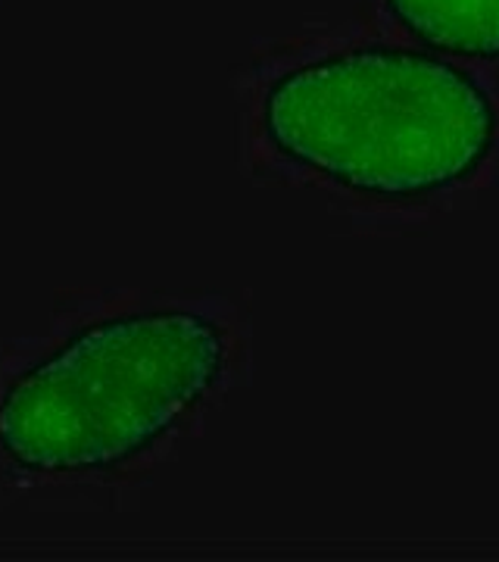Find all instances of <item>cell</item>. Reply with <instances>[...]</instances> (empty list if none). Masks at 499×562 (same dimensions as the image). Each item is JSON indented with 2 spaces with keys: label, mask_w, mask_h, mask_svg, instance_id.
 Returning <instances> with one entry per match:
<instances>
[{
  "label": "cell",
  "mask_w": 499,
  "mask_h": 562,
  "mask_svg": "<svg viewBox=\"0 0 499 562\" xmlns=\"http://www.w3.org/2000/svg\"><path fill=\"white\" fill-rule=\"evenodd\" d=\"M284 160L372 201H424L490 160L499 116L456 63L402 47H353L284 72L262 101Z\"/></svg>",
  "instance_id": "obj_1"
},
{
  "label": "cell",
  "mask_w": 499,
  "mask_h": 562,
  "mask_svg": "<svg viewBox=\"0 0 499 562\" xmlns=\"http://www.w3.org/2000/svg\"><path fill=\"white\" fill-rule=\"evenodd\" d=\"M216 322L154 310L100 322L29 369L0 401V450L29 472H98L169 435L216 384Z\"/></svg>",
  "instance_id": "obj_2"
},
{
  "label": "cell",
  "mask_w": 499,
  "mask_h": 562,
  "mask_svg": "<svg viewBox=\"0 0 499 562\" xmlns=\"http://www.w3.org/2000/svg\"><path fill=\"white\" fill-rule=\"evenodd\" d=\"M399 25L450 57L499 60V0H384Z\"/></svg>",
  "instance_id": "obj_3"
}]
</instances>
